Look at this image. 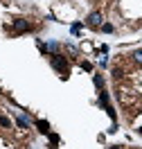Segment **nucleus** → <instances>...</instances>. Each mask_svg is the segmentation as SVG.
Instances as JSON below:
<instances>
[{
    "mask_svg": "<svg viewBox=\"0 0 142 149\" xmlns=\"http://www.w3.org/2000/svg\"><path fill=\"white\" fill-rule=\"evenodd\" d=\"M14 29H16V34H23V32H29L32 25H29L27 20H23V18H16L14 20Z\"/></svg>",
    "mask_w": 142,
    "mask_h": 149,
    "instance_id": "nucleus-2",
    "label": "nucleus"
},
{
    "mask_svg": "<svg viewBox=\"0 0 142 149\" xmlns=\"http://www.w3.org/2000/svg\"><path fill=\"white\" fill-rule=\"evenodd\" d=\"M16 122H18V127H23V129H27V120H25V118H18Z\"/></svg>",
    "mask_w": 142,
    "mask_h": 149,
    "instance_id": "nucleus-10",
    "label": "nucleus"
},
{
    "mask_svg": "<svg viewBox=\"0 0 142 149\" xmlns=\"http://www.w3.org/2000/svg\"><path fill=\"white\" fill-rule=\"evenodd\" d=\"M79 32H81V25H79V23H75V25H72V34H79Z\"/></svg>",
    "mask_w": 142,
    "mask_h": 149,
    "instance_id": "nucleus-12",
    "label": "nucleus"
},
{
    "mask_svg": "<svg viewBox=\"0 0 142 149\" xmlns=\"http://www.w3.org/2000/svg\"><path fill=\"white\" fill-rule=\"evenodd\" d=\"M99 104H102V106H108V93H106V91L99 93Z\"/></svg>",
    "mask_w": 142,
    "mask_h": 149,
    "instance_id": "nucleus-7",
    "label": "nucleus"
},
{
    "mask_svg": "<svg viewBox=\"0 0 142 149\" xmlns=\"http://www.w3.org/2000/svg\"><path fill=\"white\" fill-rule=\"evenodd\" d=\"M138 131H140V136H142V127H140V129H138Z\"/></svg>",
    "mask_w": 142,
    "mask_h": 149,
    "instance_id": "nucleus-16",
    "label": "nucleus"
},
{
    "mask_svg": "<svg viewBox=\"0 0 142 149\" xmlns=\"http://www.w3.org/2000/svg\"><path fill=\"white\" fill-rule=\"evenodd\" d=\"M36 129L41 131V133H50V124H47L45 120H36Z\"/></svg>",
    "mask_w": 142,
    "mask_h": 149,
    "instance_id": "nucleus-4",
    "label": "nucleus"
},
{
    "mask_svg": "<svg viewBox=\"0 0 142 149\" xmlns=\"http://www.w3.org/2000/svg\"><path fill=\"white\" fill-rule=\"evenodd\" d=\"M108 149H120V147H108Z\"/></svg>",
    "mask_w": 142,
    "mask_h": 149,
    "instance_id": "nucleus-15",
    "label": "nucleus"
},
{
    "mask_svg": "<svg viewBox=\"0 0 142 149\" xmlns=\"http://www.w3.org/2000/svg\"><path fill=\"white\" fill-rule=\"evenodd\" d=\"M93 81H95V86H97V88H104V77H102V74H95Z\"/></svg>",
    "mask_w": 142,
    "mask_h": 149,
    "instance_id": "nucleus-6",
    "label": "nucleus"
},
{
    "mask_svg": "<svg viewBox=\"0 0 142 149\" xmlns=\"http://www.w3.org/2000/svg\"><path fill=\"white\" fill-rule=\"evenodd\" d=\"M50 63H52L54 70H59L63 77H68V59L63 54H52L50 56Z\"/></svg>",
    "mask_w": 142,
    "mask_h": 149,
    "instance_id": "nucleus-1",
    "label": "nucleus"
},
{
    "mask_svg": "<svg viewBox=\"0 0 142 149\" xmlns=\"http://www.w3.org/2000/svg\"><path fill=\"white\" fill-rule=\"evenodd\" d=\"M50 140H52V145H57V142H59V136H57V133H50Z\"/></svg>",
    "mask_w": 142,
    "mask_h": 149,
    "instance_id": "nucleus-13",
    "label": "nucleus"
},
{
    "mask_svg": "<svg viewBox=\"0 0 142 149\" xmlns=\"http://www.w3.org/2000/svg\"><path fill=\"white\" fill-rule=\"evenodd\" d=\"M52 149H54V147H52Z\"/></svg>",
    "mask_w": 142,
    "mask_h": 149,
    "instance_id": "nucleus-17",
    "label": "nucleus"
},
{
    "mask_svg": "<svg viewBox=\"0 0 142 149\" xmlns=\"http://www.w3.org/2000/svg\"><path fill=\"white\" fill-rule=\"evenodd\" d=\"M0 127H2V129H9L11 127V120L7 118V115H0Z\"/></svg>",
    "mask_w": 142,
    "mask_h": 149,
    "instance_id": "nucleus-5",
    "label": "nucleus"
},
{
    "mask_svg": "<svg viewBox=\"0 0 142 149\" xmlns=\"http://www.w3.org/2000/svg\"><path fill=\"white\" fill-rule=\"evenodd\" d=\"M86 23H88V27H99V25H102V14H99V11H93V14H88Z\"/></svg>",
    "mask_w": 142,
    "mask_h": 149,
    "instance_id": "nucleus-3",
    "label": "nucleus"
},
{
    "mask_svg": "<svg viewBox=\"0 0 142 149\" xmlns=\"http://www.w3.org/2000/svg\"><path fill=\"white\" fill-rule=\"evenodd\" d=\"M102 29H104L106 34H111V32H113V25H111V23H106V25H102Z\"/></svg>",
    "mask_w": 142,
    "mask_h": 149,
    "instance_id": "nucleus-9",
    "label": "nucleus"
},
{
    "mask_svg": "<svg viewBox=\"0 0 142 149\" xmlns=\"http://www.w3.org/2000/svg\"><path fill=\"white\" fill-rule=\"evenodd\" d=\"M133 59H135V61H142V50H135V52H133Z\"/></svg>",
    "mask_w": 142,
    "mask_h": 149,
    "instance_id": "nucleus-11",
    "label": "nucleus"
},
{
    "mask_svg": "<svg viewBox=\"0 0 142 149\" xmlns=\"http://www.w3.org/2000/svg\"><path fill=\"white\" fill-rule=\"evenodd\" d=\"M111 74H113V79H122V77H124L122 68H113V72H111Z\"/></svg>",
    "mask_w": 142,
    "mask_h": 149,
    "instance_id": "nucleus-8",
    "label": "nucleus"
},
{
    "mask_svg": "<svg viewBox=\"0 0 142 149\" xmlns=\"http://www.w3.org/2000/svg\"><path fill=\"white\" fill-rule=\"evenodd\" d=\"M81 68H84V70H90V68H93V65L88 63V61H81Z\"/></svg>",
    "mask_w": 142,
    "mask_h": 149,
    "instance_id": "nucleus-14",
    "label": "nucleus"
}]
</instances>
